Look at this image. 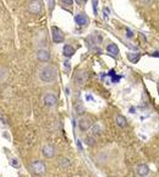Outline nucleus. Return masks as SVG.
Instances as JSON below:
<instances>
[{"instance_id":"1","label":"nucleus","mask_w":159,"mask_h":177,"mask_svg":"<svg viewBox=\"0 0 159 177\" xmlns=\"http://www.w3.org/2000/svg\"><path fill=\"white\" fill-rule=\"evenodd\" d=\"M55 76H56V71L51 66L44 67L39 73V78L42 79V81L46 83H51L54 81Z\"/></svg>"},{"instance_id":"2","label":"nucleus","mask_w":159,"mask_h":177,"mask_svg":"<svg viewBox=\"0 0 159 177\" xmlns=\"http://www.w3.org/2000/svg\"><path fill=\"white\" fill-rule=\"evenodd\" d=\"M30 169L32 173H34L36 175H40L46 172V167L42 161H33L30 165Z\"/></svg>"},{"instance_id":"3","label":"nucleus","mask_w":159,"mask_h":177,"mask_svg":"<svg viewBox=\"0 0 159 177\" xmlns=\"http://www.w3.org/2000/svg\"><path fill=\"white\" fill-rule=\"evenodd\" d=\"M42 2L39 1V0H33V1H31L29 3V5H28V10H29V12L32 13V14H38L42 12Z\"/></svg>"},{"instance_id":"4","label":"nucleus","mask_w":159,"mask_h":177,"mask_svg":"<svg viewBox=\"0 0 159 177\" xmlns=\"http://www.w3.org/2000/svg\"><path fill=\"white\" fill-rule=\"evenodd\" d=\"M43 101H44V104H46V106L52 107L58 103V98H56V96L54 93H47V94L44 95Z\"/></svg>"},{"instance_id":"5","label":"nucleus","mask_w":159,"mask_h":177,"mask_svg":"<svg viewBox=\"0 0 159 177\" xmlns=\"http://www.w3.org/2000/svg\"><path fill=\"white\" fill-rule=\"evenodd\" d=\"M51 35H52V41L56 44H60L64 41V35L58 27L52 26L51 27Z\"/></svg>"},{"instance_id":"6","label":"nucleus","mask_w":159,"mask_h":177,"mask_svg":"<svg viewBox=\"0 0 159 177\" xmlns=\"http://www.w3.org/2000/svg\"><path fill=\"white\" fill-rule=\"evenodd\" d=\"M36 58H38L40 62H47L51 58L50 52L46 50L40 49L38 51V53H36Z\"/></svg>"},{"instance_id":"7","label":"nucleus","mask_w":159,"mask_h":177,"mask_svg":"<svg viewBox=\"0 0 159 177\" xmlns=\"http://www.w3.org/2000/svg\"><path fill=\"white\" fill-rule=\"evenodd\" d=\"M42 154L46 158H52L55 155V149L51 145H46L42 148Z\"/></svg>"},{"instance_id":"8","label":"nucleus","mask_w":159,"mask_h":177,"mask_svg":"<svg viewBox=\"0 0 159 177\" xmlns=\"http://www.w3.org/2000/svg\"><path fill=\"white\" fill-rule=\"evenodd\" d=\"M91 124H92L91 119L88 118H82L79 122V127L81 128L82 131H87L91 127Z\"/></svg>"},{"instance_id":"9","label":"nucleus","mask_w":159,"mask_h":177,"mask_svg":"<svg viewBox=\"0 0 159 177\" xmlns=\"http://www.w3.org/2000/svg\"><path fill=\"white\" fill-rule=\"evenodd\" d=\"M86 79H87V75H86V73H83V72H78V73L76 74L75 81H76L77 85H79V86L84 85V83L86 82Z\"/></svg>"},{"instance_id":"10","label":"nucleus","mask_w":159,"mask_h":177,"mask_svg":"<svg viewBox=\"0 0 159 177\" xmlns=\"http://www.w3.org/2000/svg\"><path fill=\"white\" fill-rule=\"evenodd\" d=\"M75 21L77 25H79L80 26H84L87 25L88 22V18L85 16L84 14H77L75 16Z\"/></svg>"},{"instance_id":"11","label":"nucleus","mask_w":159,"mask_h":177,"mask_svg":"<svg viewBox=\"0 0 159 177\" xmlns=\"http://www.w3.org/2000/svg\"><path fill=\"white\" fill-rule=\"evenodd\" d=\"M63 54L64 57L67 58H71L73 55L75 54V49L70 45H66L64 47V50H63Z\"/></svg>"},{"instance_id":"12","label":"nucleus","mask_w":159,"mask_h":177,"mask_svg":"<svg viewBox=\"0 0 159 177\" xmlns=\"http://www.w3.org/2000/svg\"><path fill=\"white\" fill-rule=\"evenodd\" d=\"M137 172L140 176H146L149 174V168L147 167V165L141 164L137 167Z\"/></svg>"},{"instance_id":"13","label":"nucleus","mask_w":159,"mask_h":177,"mask_svg":"<svg viewBox=\"0 0 159 177\" xmlns=\"http://www.w3.org/2000/svg\"><path fill=\"white\" fill-rule=\"evenodd\" d=\"M107 51L109 52L110 54H112L114 56H116V55L119 54V49H118L117 45H115V44H110V45H108Z\"/></svg>"},{"instance_id":"14","label":"nucleus","mask_w":159,"mask_h":177,"mask_svg":"<svg viewBox=\"0 0 159 177\" xmlns=\"http://www.w3.org/2000/svg\"><path fill=\"white\" fill-rule=\"evenodd\" d=\"M116 123L120 128H125L126 126H127V122H126V119L123 115H117Z\"/></svg>"},{"instance_id":"15","label":"nucleus","mask_w":159,"mask_h":177,"mask_svg":"<svg viewBox=\"0 0 159 177\" xmlns=\"http://www.w3.org/2000/svg\"><path fill=\"white\" fill-rule=\"evenodd\" d=\"M8 77V70L6 69V68L2 67L1 68V81L4 82L5 81V79H7Z\"/></svg>"},{"instance_id":"16","label":"nucleus","mask_w":159,"mask_h":177,"mask_svg":"<svg viewBox=\"0 0 159 177\" xmlns=\"http://www.w3.org/2000/svg\"><path fill=\"white\" fill-rule=\"evenodd\" d=\"M85 142H86V144L88 145V146H91V147L95 146V145H96V140L94 138H92V137H88V138L86 139Z\"/></svg>"},{"instance_id":"17","label":"nucleus","mask_w":159,"mask_h":177,"mask_svg":"<svg viewBox=\"0 0 159 177\" xmlns=\"http://www.w3.org/2000/svg\"><path fill=\"white\" fill-rule=\"evenodd\" d=\"M70 164H71L70 161H68V159H66V158L60 160V167H62V168H67L68 166H70Z\"/></svg>"},{"instance_id":"18","label":"nucleus","mask_w":159,"mask_h":177,"mask_svg":"<svg viewBox=\"0 0 159 177\" xmlns=\"http://www.w3.org/2000/svg\"><path fill=\"white\" fill-rule=\"evenodd\" d=\"M92 3H93L94 14L97 15V14H98V0H92Z\"/></svg>"},{"instance_id":"19","label":"nucleus","mask_w":159,"mask_h":177,"mask_svg":"<svg viewBox=\"0 0 159 177\" xmlns=\"http://www.w3.org/2000/svg\"><path fill=\"white\" fill-rule=\"evenodd\" d=\"M10 165H11V166L15 167V168H18V167L20 166L19 163H18V161H17V159H11V160H10Z\"/></svg>"},{"instance_id":"20","label":"nucleus","mask_w":159,"mask_h":177,"mask_svg":"<svg viewBox=\"0 0 159 177\" xmlns=\"http://www.w3.org/2000/svg\"><path fill=\"white\" fill-rule=\"evenodd\" d=\"M92 133H93V134H95V135H99L100 133H101L100 127H99V126H95V127H93Z\"/></svg>"},{"instance_id":"21","label":"nucleus","mask_w":159,"mask_h":177,"mask_svg":"<svg viewBox=\"0 0 159 177\" xmlns=\"http://www.w3.org/2000/svg\"><path fill=\"white\" fill-rule=\"evenodd\" d=\"M47 2H48V7H50V9L51 11L55 8V0H47Z\"/></svg>"},{"instance_id":"22","label":"nucleus","mask_w":159,"mask_h":177,"mask_svg":"<svg viewBox=\"0 0 159 177\" xmlns=\"http://www.w3.org/2000/svg\"><path fill=\"white\" fill-rule=\"evenodd\" d=\"M62 1L67 5H73V3H74V0H62Z\"/></svg>"},{"instance_id":"23","label":"nucleus","mask_w":159,"mask_h":177,"mask_svg":"<svg viewBox=\"0 0 159 177\" xmlns=\"http://www.w3.org/2000/svg\"><path fill=\"white\" fill-rule=\"evenodd\" d=\"M1 120H2V123H4V124H7L8 123V120L7 119H4V115H1Z\"/></svg>"},{"instance_id":"24","label":"nucleus","mask_w":159,"mask_h":177,"mask_svg":"<svg viewBox=\"0 0 159 177\" xmlns=\"http://www.w3.org/2000/svg\"><path fill=\"white\" fill-rule=\"evenodd\" d=\"M127 37H129V38L133 37V34H132V31L130 30H127Z\"/></svg>"},{"instance_id":"25","label":"nucleus","mask_w":159,"mask_h":177,"mask_svg":"<svg viewBox=\"0 0 159 177\" xmlns=\"http://www.w3.org/2000/svg\"><path fill=\"white\" fill-rule=\"evenodd\" d=\"M141 3H144V4H147V3L151 2V0H139Z\"/></svg>"},{"instance_id":"26","label":"nucleus","mask_w":159,"mask_h":177,"mask_svg":"<svg viewBox=\"0 0 159 177\" xmlns=\"http://www.w3.org/2000/svg\"><path fill=\"white\" fill-rule=\"evenodd\" d=\"M154 56H159V53H158V52H156V53L154 54Z\"/></svg>"},{"instance_id":"27","label":"nucleus","mask_w":159,"mask_h":177,"mask_svg":"<svg viewBox=\"0 0 159 177\" xmlns=\"http://www.w3.org/2000/svg\"><path fill=\"white\" fill-rule=\"evenodd\" d=\"M83 1H84V2H86V1H87V0H83Z\"/></svg>"},{"instance_id":"28","label":"nucleus","mask_w":159,"mask_h":177,"mask_svg":"<svg viewBox=\"0 0 159 177\" xmlns=\"http://www.w3.org/2000/svg\"><path fill=\"white\" fill-rule=\"evenodd\" d=\"M158 93H159V89H158Z\"/></svg>"}]
</instances>
